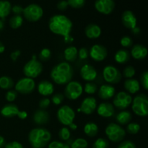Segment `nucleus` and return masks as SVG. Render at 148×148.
Returning a JSON list of instances; mask_svg holds the SVG:
<instances>
[{
    "label": "nucleus",
    "mask_w": 148,
    "mask_h": 148,
    "mask_svg": "<svg viewBox=\"0 0 148 148\" xmlns=\"http://www.w3.org/2000/svg\"><path fill=\"white\" fill-rule=\"evenodd\" d=\"M72 26L70 19L64 14H55L49 19V30L54 34L64 37L65 43L73 41V38L70 36Z\"/></svg>",
    "instance_id": "f257e3e1"
},
{
    "label": "nucleus",
    "mask_w": 148,
    "mask_h": 148,
    "mask_svg": "<svg viewBox=\"0 0 148 148\" xmlns=\"http://www.w3.org/2000/svg\"><path fill=\"white\" fill-rule=\"evenodd\" d=\"M74 69L72 65L66 62H60L55 65L51 71L50 76L52 80L57 85H66L72 81Z\"/></svg>",
    "instance_id": "f03ea898"
},
{
    "label": "nucleus",
    "mask_w": 148,
    "mask_h": 148,
    "mask_svg": "<svg viewBox=\"0 0 148 148\" xmlns=\"http://www.w3.org/2000/svg\"><path fill=\"white\" fill-rule=\"evenodd\" d=\"M51 140V132L43 127L33 128L28 134V141L32 148H44L50 143Z\"/></svg>",
    "instance_id": "7ed1b4c3"
},
{
    "label": "nucleus",
    "mask_w": 148,
    "mask_h": 148,
    "mask_svg": "<svg viewBox=\"0 0 148 148\" xmlns=\"http://www.w3.org/2000/svg\"><path fill=\"white\" fill-rule=\"evenodd\" d=\"M42 72H43V64L40 61L38 60L36 55L32 56L30 60H29L23 67V73L25 76L32 79L38 77Z\"/></svg>",
    "instance_id": "20e7f679"
},
{
    "label": "nucleus",
    "mask_w": 148,
    "mask_h": 148,
    "mask_svg": "<svg viewBox=\"0 0 148 148\" xmlns=\"http://www.w3.org/2000/svg\"><path fill=\"white\" fill-rule=\"evenodd\" d=\"M132 109L138 116L145 117L148 115V98L145 94L137 95L132 99Z\"/></svg>",
    "instance_id": "39448f33"
},
{
    "label": "nucleus",
    "mask_w": 148,
    "mask_h": 148,
    "mask_svg": "<svg viewBox=\"0 0 148 148\" xmlns=\"http://www.w3.org/2000/svg\"><path fill=\"white\" fill-rule=\"evenodd\" d=\"M105 134L108 140L114 143L121 142L126 136V131L116 123H110L106 127Z\"/></svg>",
    "instance_id": "423d86ee"
},
{
    "label": "nucleus",
    "mask_w": 148,
    "mask_h": 148,
    "mask_svg": "<svg viewBox=\"0 0 148 148\" xmlns=\"http://www.w3.org/2000/svg\"><path fill=\"white\" fill-rule=\"evenodd\" d=\"M56 116L59 123L66 127L73 123L76 115L72 108L67 105H64L58 109Z\"/></svg>",
    "instance_id": "0eeeda50"
},
{
    "label": "nucleus",
    "mask_w": 148,
    "mask_h": 148,
    "mask_svg": "<svg viewBox=\"0 0 148 148\" xmlns=\"http://www.w3.org/2000/svg\"><path fill=\"white\" fill-rule=\"evenodd\" d=\"M23 14L27 21L35 23L43 17V10L38 4H30L23 9Z\"/></svg>",
    "instance_id": "6e6552de"
},
{
    "label": "nucleus",
    "mask_w": 148,
    "mask_h": 148,
    "mask_svg": "<svg viewBox=\"0 0 148 148\" xmlns=\"http://www.w3.org/2000/svg\"><path fill=\"white\" fill-rule=\"evenodd\" d=\"M83 87L77 81H70L66 85L64 89V95L71 101H75L82 95Z\"/></svg>",
    "instance_id": "1a4fd4ad"
},
{
    "label": "nucleus",
    "mask_w": 148,
    "mask_h": 148,
    "mask_svg": "<svg viewBox=\"0 0 148 148\" xmlns=\"http://www.w3.org/2000/svg\"><path fill=\"white\" fill-rule=\"evenodd\" d=\"M103 77L108 83L117 84L121 81L122 75L116 67L112 65H108L103 68Z\"/></svg>",
    "instance_id": "9d476101"
},
{
    "label": "nucleus",
    "mask_w": 148,
    "mask_h": 148,
    "mask_svg": "<svg viewBox=\"0 0 148 148\" xmlns=\"http://www.w3.org/2000/svg\"><path fill=\"white\" fill-rule=\"evenodd\" d=\"M14 88L17 92L27 95V94H30L34 91L36 88V82L34 79L32 78L25 77L20 79L16 82Z\"/></svg>",
    "instance_id": "9b49d317"
},
{
    "label": "nucleus",
    "mask_w": 148,
    "mask_h": 148,
    "mask_svg": "<svg viewBox=\"0 0 148 148\" xmlns=\"http://www.w3.org/2000/svg\"><path fill=\"white\" fill-rule=\"evenodd\" d=\"M132 102V97L125 91L119 92L113 100V105L114 108L123 111L128 108Z\"/></svg>",
    "instance_id": "f8f14e48"
},
{
    "label": "nucleus",
    "mask_w": 148,
    "mask_h": 148,
    "mask_svg": "<svg viewBox=\"0 0 148 148\" xmlns=\"http://www.w3.org/2000/svg\"><path fill=\"white\" fill-rule=\"evenodd\" d=\"M89 55L95 62H102L107 57L108 51L103 45L95 44L90 49Z\"/></svg>",
    "instance_id": "ddd939ff"
},
{
    "label": "nucleus",
    "mask_w": 148,
    "mask_h": 148,
    "mask_svg": "<svg viewBox=\"0 0 148 148\" xmlns=\"http://www.w3.org/2000/svg\"><path fill=\"white\" fill-rule=\"evenodd\" d=\"M94 6L98 12L110 14L115 8V2L114 0H96Z\"/></svg>",
    "instance_id": "4468645a"
},
{
    "label": "nucleus",
    "mask_w": 148,
    "mask_h": 148,
    "mask_svg": "<svg viewBox=\"0 0 148 148\" xmlns=\"http://www.w3.org/2000/svg\"><path fill=\"white\" fill-rule=\"evenodd\" d=\"M97 108V101L94 97H87L81 103L78 111H81L86 115H90Z\"/></svg>",
    "instance_id": "2eb2a0df"
},
{
    "label": "nucleus",
    "mask_w": 148,
    "mask_h": 148,
    "mask_svg": "<svg viewBox=\"0 0 148 148\" xmlns=\"http://www.w3.org/2000/svg\"><path fill=\"white\" fill-rule=\"evenodd\" d=\"M81 77L87 82H92L96 79L98 72L94 66L90 64H85L80 69Z\"/></svg>",
    "instance_id": "dca6fc26"
},
{
    "label": "nucleus",
    "mask_w": 148,
    "mask_h": 148,
    "mask_svg": "<svg viewBox=\"0 0 148 148\" xmlns=\"http://www.w3.org/2000/svg\"><path fill=\"white\" fill-rule=\"evenodd\" d=\"M97 113L103 118H110L115 114V108L114 105L109 102H103L97 107Z\"/></svg>",
    "instance_id": "f3484780"
},
{
    "label": "nucleus",
    "mask_w": 148,
    "mask_h": 148,
    "mask_svg": "<svg viewBox=\"0 0 148 148\" xmlns=\"http://www.w3.org/2000/svg\"><path fill=\"white\" fill-rule=\"evenodd\" d=\"M121 21L124 27L130 30H132L137 26V17L130 10H126L123 12L121 15Z\"/></svg>",
    "instance_id": "a211bd4d"
},
{
    "label": "nucleus",
    "mask_w": 148,
    "mask_h": 148,
    "mask_svg": "<svg viewBox=\"0 0 148 148\" xmlns=\"http://www.w3.org/2000/svg\"><path fill=\"white\" fill-rule=\"evenodd\" d=\"M37 89L39 94L44 97L49 96L54 92V86L53 83L46 79L39 82L37 86Z\"/></svg>",
    "instance_id": "6ab92c4d"
},
{
    "label": "nucleus",
    "mask_w": 148,
    "mask_h": 148,
    "mask_svg": "<svg viewBox=\"0 0 148 148\" xmlns=\"http://www.w3.org/2000/svg\"><path fill=\"white\" fill-rule=\"evenodd\" d=\"M49 114L46 110L38 109L33 114V119L35 124L41 126L47 124L49 121Z\"/></svg>",
    "instance_id": "aec40b11"
},
{
    "label": "nucleus",
    "mask_w": 148,
    "mask_h": 148,
    "mask_svg": "<svg viewBox=\"0 0 148 148\" xmlns=\"http://www.w3.org/2000/svg\"><path fill=\"white\" fill-rule=\"evenodd\" d=\"M116 90L111 85H103L98 90V96L103 100H109L115 95Z\"/></svg>",
    "instance_id": "412c9836"
},
{
    "label": "nucleus",
    "mask_w": 148,
    "mask_h": 148,
    "mask_svg": "<svg viewBox=\"0 0 148 148\" xmlns=\"http://www.w3.org/2000/svg\"><path fill=\"white\" fill-rule=\"evenodd\" d=\"M131 55L134 59L142 60L145 59L147 55V49L145 46L141 44H136L132 46Z\"/></svg>",
    "instance_id": "4be33fe9"
},
{
    "label": "nucleus",
    "mask_w": 148,
    "mask_h": 148,
    "mask_svg": "<svg viewBox=\"0 0 148 148\" xmlns=\"http://www.w3.org/2000/svg\"><path fill=\"white\" fill-rule=\"evenodd\" d=\"M19 108L14 103H8L1 108L0 113L1 116L6 118H12L16 116L19 112Z\"/></svg>",
    "instance_id": "5701e85b"
},
{
    "label": "nucleus",
    "mask_w": 148,
    "mask_h": 148,
    "mask_svg": "<svg viewBox=\"0 0 148 148\" xmlns=\"http://www.w3.org/2000/svg\"><path fill=\"white\" fill-rule=\"evenodd\" d=\"M124 87L129 94H135L140 90V83L137 79L130 78L124 81Z\"/></svg>",
    "instance_id": "b1692460"
},
{
    "label": "nucleus",
    "mask_w": 148,
    "mask_h": 148,
    "mask_svg": "<svg viewBox=\"0 0 148 148\" xmlns=\"http://www.w3.org/2000/svg\"><path fill=\"white\" fill-rule=\"evenodd\" d=\"M85 36L90 39H96L101 35V28L96 24H90L85 29Z\"/></svg>",
    "instance_id": "393cba45"
},
{
    "label": "nucleus",
    "mask_w": 148,
    "mask_h": 148,
    "mask_svg": "<svg viewBox=\"0 0 148 148\" xmlns=\"http://www.w3.org/2000/svg\"><path fill=\"white\" fill-rule=\"evenodd\" d=\"M132 118V116L131 113L125 110L121 111L116 116V120L119 125H125V124H129L131 121Z\"/></svg>",
    "instance_id": "a878e982"
},
{
    "label": "nucleus",
    "mask_w": 148,
    "mask_h": 148,
    "mask_svg": "<svg viewBox=\"0 0 148 148\" xmlns=\"http://www.w3.org/2000/svg\"><path fill=\"white\" fill-rule=\"evenodd\" d=\"M64 56L66 62H73L78 56V49L75 46H69L64 51Z\"/></svg>",
    "instance_id": "bb28decb"
},
{
    "label": "nucleus",
    "mask_w": 148,
    "mask_h": 148,
    "mask_svg": "<svg viewBox=\"0 0 148 148\" xmlns=\"http://www.w3.org/2000/svg\"><path fill=\"white\" fill-rule=\"evenodd\" d=\"M130 53L127 49H120L117 51L116 53L114 56V59L116 62L119 64H125L130 60Z\"/></svg>",
    "instance_id": "cd10ccee"
},
{
    "label": "nucleus",
    "mask_w": 148,
    "mask_h": 148,
    "mask_svg": "<svg viewBox=\"0 0 148 148\" xmlns=\"http://www.w3.org/2000/svg\"><path fill=\"white\" fill-rule=\"evenodd\" d=\"M12 5L10 1L0 0V19L4 20L11 12Z\"/></svg>",
    "instance_id": "c85d7f7f"
},
{
    "label": "nucleus",
    "mask_w": 148,
    "mask_h": 148,
    "mask_svg": "<svg viewBox=\"0 0 148 148\" xmlns=\"http://www.w3.org/2000/svg\"><path fill=\"white\" fill-rule=\"evenodd\" d=\"M84 132L87 136L90 137H94L98 134V127L95 123L88 122L84 127Z\"/></svg>",
    "instance_id": "c756f323"
},
{
    "label": "nucleus",
    "mask_w": 148,
    "mask_h": 148,
    "mask_svg": "<svg viewBox=\"0 0 148 148\" xmlns=\"http://www.w3.org/2000/svg\"><path fill=\"white\" fill-rule=\"evenodd\" d=\"M14 86V81L8 76H1L0 77V88L4 90L11 89Z\"/></svg>",
    "instance_id": "7c9ffc66"
},
{
    "label": "nucleus",
    "mask_w": 148,
    "mask_h": 148,
    "mask_svg": "<svg viewBox=\"0 0 148 148\" xmlns=\"http://www.w3.org/2000/svg\"><path fill=\"white\" fill-rule=\"evenodd\" d=\"M23 23V18L21 15L14 14L10 19L9 24L12 29H18L22 26Z\"/></svg>",
    "instance_id": "2f4dec72"
},
{
    "label": "nucleus",
    "mask_w": 148,
    "mask_h": 148,
    "mask_svg": "<svg viewBox=\"0 0 148 148\" xmlns=\"http://www.w3.org/2000/svg\"><path fill=\"white\" fill-rule=\"evenodd\" d=\"M70 148H88V143L83 138H77L69 144Z\"/></svg>",
    "instance_id": "473e14b6"
},
{
    "label": "nucleus",
    "mask_w": 148,
    "mask_h": 148,
    "mask_svg": "<svg viewBox=\"0 0 148 148\" xmlns=\"http://www.w3.org/2000/svg\"><path fill=\"white\" fill-rule=\"evenodd\" d=\"M59 137L63 141H68L71 137V132L69 128L66 127H62L59 132Z\"/></svg>",
    "instance_id": "72a5a7b5"
},
{
    "label": "nucleus",
    "mask_w": 148,
    "mask_h": 148,
    "mask_svg": "<svg viewBox=\"0 0 148 148\" xmlns=\"http://www.w3.org/2000/svg\"><path fill=\"white\" fill-rule=\"evenodd\" d=\"M85 92L87 94H89V95H92V94H95V92L98 91V86H97L96 84H95L92 82H88L85 85Z\"/></svg>",
    "instance_id": "f704fd0d"
},
{
    "label": "nucleus",
    "mask_w": 148,
    "mask_h": 148,
    "mask_svg": "<svg viewBox=\"0 0 148 148\" xmlns=\"http://www.w3.org/2000/svg\"><path fill=\"white\" fill-rule=\"evenodd\" d=\"M109 143L105 138H98L92 145V148H108Z\"/></svg>",
    "instance_id": "c9c22d12"
},
{
    "label": "nucleus",
    "mask_w": 148,
    "mask_h": 148,
    "mask_svg": "<svg viewBox=\"0 0 148 148\" xmlns=\"http://www.w3.org/2000/svg\"><path fill=\"white\" fill-rule=\"evenodd\" d=\"M140 124L136 122L129 123L127 127V131L131 134H136L140 132Z\"/></svg>",
    "instance_id": "e433bc0d"
},
{
    "label": "nucleus",
    "mask_w": 148,
    "mask_h": 148,
    "mask_svg": "<svg viewBox=\"0 0 148 148\" xmlns=\"http://www.w3.org/2000/svg\"><path fill=\"white\" fill-rule=\"evenodd\" d=\"M135 73L136 70L134 67H133L132 66H127L123 71V76L127 79H130L135 75Z\"/></svg>",
    "instance_id": "4c0bfd02"
},
{
    "label": "nucleus",
    "mask_w": 148,
    "mask_h": 148,
    "mask_svg": "<svg viewBox=\"0 0 148 148\" xmlns=\"http://www.w3.org/2000/svg\"><path fill=\"white\" fill-rule=\"evenodd\" d=\"M86 0H67L69 6L75 9H79L84 7Z\"/></svg>",
    "instance_id": "58836bf2"
},
{
    "label": "nucleus",
    "mask_w": 148,
    "mask_h": 148,
    "mask_svg": "<svg viewBox=\"0 0 148 148\" xmlns=\"http://www.w3.org/2000/svg\"><path fill=\"white\" fill-rule=\"evenodd\" d=\"M51 51L50 49H47V48H44L40 51V53H39V59L41 61H48L51 58Z\"/></svg>",
    "instance_id": "ea45409f"
},
{
    "label": "nucleus",
    "mask_w": 148,
    "mask_h": 148,
    "mask_svg": "<svg viewBox=\"0 0 148 148\" xmlns=\"http://www.w3.org/2000/svg\"><path fill=\"white\" fill-rule=\"evenodd\" d=\"M48 148H70L68 143L60 141H53L48 145Z\"/></svg>",
    "instance_id": "a19ab883"
},
{
    "label": "nucleus",
    "mask_w": 148,
    "mask_h": 148,
    "mask_svg": "<svg viewBox=\"0 0 148 148\" xmlns=\"http://www.w3.org/2000/svg\"><path fill=\"white\" fill-rule=\"evenodd\" d=\"M120 43H121V45L124 48H130L131 46H132V39L130 36H124L120 40Z\"/></svg>",
    "instance_id": "79ce46f5"
},
{
    "label": "nucleus",
    "mask_w": 148,
    "mask_h": 148,
    "mask_svg": "<svg viewBox=\"0 0 148 148\" xmlns=\"http://www.w3.org/2000/svg\"><path fill=\"white\" fill-rule=\"evenodd\" d=\"M64 99V95H62V93H56L55 95H53V96H52L51 101V102L53 103V104H54V105L59 106L63 102Z\"/></svg>",
    "instance_id": "37998d69"
},
{
    "label": "nucleus",
    "mask_w": 148,
    "mask_h": 148,
    "mask_svg": "<svg viewBox=\"0 0 148 148\" xmlns=\"http://www.w3.org/2000/svg\"><path fill=\"white\" fill-rule=\"evenodd\" d=\"M17 97V92L15 90H8L5 95L6 100L9 103L14 102Z\"/></svg>",
    "instance_id": "c03bdc74"
},
{
    "label": "nucleus",
    "mask_w": 148,
    "mask_h": 148,
    "mask_svg": "<svg viewBox=\"0 0 148 148\" xmlns=\"http://www.w3.org/2000/svg\"><path fill=\"white\" fill-rule=\"evenodd\" d=\"M140 83H141L142 86L145 90H148V72L145 71L143 74H142L141 78H140Z\"/></svg>",
    "instance_id": "a18cd8bd"
},
{
    "label": "nucleus",
    "mask_w": 148,
    "mask_h": 148,
    "mask_svg": "<svg viewBox=\"0 0 148 148\" xmlns=\"http://www.w3.org/2000/svg\"><path fill=\"white\" fill-rule=\"evenodd\" d=\"M51 104V100L48 98H43L39 102V107L40 109L46 110V108H49Z\"/></svg>",
    "instance_id": "49530a36"
},
{
    "label": "nucleus",
    "mask_w": 148,
    "mask_h": 148,
    "mask_svg": "<svg viewBox=\"0 0 148 148\" xmlns=\"http://www.w3.org/2000/svg\"><path fill=\"white\" fill-rule=\"evenodd\" d=\"M118 148H137L135 144L133 142L130 140H125V141L121 142L118 146Z\"/></svg>",
    "instance_id": "de8ad7c7"
},
{
    "label": "nucleus",
    "mask_w": 148,
    "mask_h": 148,
    "mask_svg": "<svg viewBox=\"0 0 148 148\" xmlns=\"http://www.w3.org/2000/svg\"><path fill=\"white\" fill-rule=\"evenodd\" d=\"M88 56H89V51L86 48H81L79 51H78V56L80 59L85 60V59H88Z\"/></svg>",
    "instance_id": "09e8293b"
},
{
    "label": "nucleus",
    "mask_w": 148,
    "mask_h": 148,
    "mask_svg": "<svg viewBox=\"0 0 148 148\" xmlns=\"http://www.w3.org/2000/svg\"><path fill=\"white\" fill-rule=\"evenodd\" d=\"M4 148H24L23 145L17 141H12L10 143H6Z\"/></svg>",
    "instance_id": "8fccbe9b"
},
{
    "label": "nucleus",
    "mask_w": 148,
    "mask_h": 148,
    "mask_svg": "<svg viewBox=\"0 0 148 148\" xmlns=\"http://www.w3.org/2000/svg\"><path fill=\"white\" fill-rule=\"evenodd\" d=\"M68 7H69V4H68L67 1H65V0H61L57 4V8L60 11H64L67 9Z\"/></svg>",
    "instance_id": "3c124183"
},
{
    "label": "nucleus",
    "mask_w": 148,
    "mask_h": 148,
    "mask_svg": "<svg viewBox=\"0 0 148 148\" xmlns=\"http://www.w3.org/2000/svg\"><path fill=\"white\" fill-rule=\"evenodd\" d=\"M23 7H22L20 5H14L13 7H12L11 11L14 13V14H17V15H20V14L23 12Z\"/></svg>",
    "instance_id": "603ef678"
},
{
    "label": "nucleus",
    "mask_w": 148,
    "mask_h": 148,
    "mask_svg": "<svg viewBox=\"0 0 148 148\" xmlns=\"http://www.w3.org/2000/svg\"><path fill=\"white\" fill-rule=\"evenodd\" d=\"M21 55V51L20 50H15L13 52H12L10 54V58L13 62H16L18 59L19 56Z\"/></svg>",
    "instance_id": "864d4df0"
},
{
    "label": "nucleus",
    "mask_w": 148,
    "mask_h": 148,
    "mask_svg": "<svg viewBox=\"0 0 148 148\" xmlns=\"http://www.w3.org/2000/svg\"><path fill=\"white\" fill-rule=\"evenodd\" d=\"M17 116L20 119H25L27 117V113L25 111H19Z\"/></svg>",
    "instance_id": "5fc2aeb1"
},
{
    "label": "nucleus",
    "mask_w": 148,
    "mask_h": 148,
    "mask_svg": "<svg viewBox=\"0 0 148 148\" xmlns=\"http://www.w3.org/2000/svg\"><path fill=\"white\" fill-rule=\"evenodd\" d=\"M6 145L5 140L2 136H0V148H4Z\"/></svg>",
    "instance_id": "6e6d98bb"
},
{
    "label": "nucleus",
    "mask_w": 148,
    "mask_h": 148,
    "mask_svg": "<svg viewBox=\"0 0 148 148\" xmlns=\"http://www.w3.org/2000/svg\"><path fill=\"white\" fill-rule=\"evenodd\" d=\"M132 33H134V35L139 34V33H140V28L139 27H137V26H136L134 28H133L132 30Z\"/></svg>",
    "instance_id": "4d7b16f0"
},
{
    "label": "nucleus",
    "mask_w": 148,
    "mask_h": 148,
    "mask_svg": "<svg viewBox=\"0 0 148 148\" xmlns=\"http://www.w3.org/2000/svg\"><path fill=\"white\" fill-rule=\"evenodd\" d=\"M68 127H69V129H70L71 130H73V131H75V130H76L77 129V124H75L74 122L69 124Z\"/></svg>",
    "instance_id": "13d9d810"
},
{
    "label": "nucleus",
    "mask_w": 148,
    "mask_h": 148,
    "mask_svg": "<svg viewBox=\"0 0 148 148\" xmlns=\"http://www.w3.org/2000/svg\"><path fill=\"white\" fill-rule=\"evenodd\" d=\"M4 50H5V46L0 41V53H2L4 51Z\"/></svg>",
    "instance_id": "bf43d9fd"
},
{
    "label": "nucleus",
    "mask_w": 148,
    "mask_h": 148,
    "mask_svg": "<svg viewBox=\"0 0 148 148\" xmlns=\"http://www.w3.org/2000/svg\"><path fill=\"white\" fill-rule=\"evenodd\" d=\"M4 28V20L2 19H0V31L2 30Z\"/></svg>",
    "instance_id": "052dcab7"
}]
</instances>
